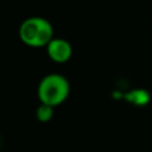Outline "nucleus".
Here are the masks:
<instances>
[{"label":"nucleus","mask_w":152,"mask_h":152,"mask_svg":"<svg viewBox=\"0 0 152 152\" xmlns=\"http://www.w3.org/2000/svg\"><path fill=\"white\" fill-rule=\"evenodd\" d=\"M124 99L136 107H145L151 102V94L144 88H134L124 95Z\"/></svg>","instance_id":"nucleus-4"},{"label":"nucleus","mask_w":152,"mask_h":152,"mask_svg":"<svg viewBox=\"0 0 152 152\" xmlns=\"http://www.w3.org/2000/svg\"><path fill=\"white\" fill-rule=\"evenodd\" d=\"M71 86L68 79L61 74H48L40 80L37 86V97L40 104H45L50 107L60 105L69 96Z\"/></svg>","instance_id":"nucleus-2"},{"label":"nucleus","mask_w":152,"mask_h":152,"mask_svg":"<svg viewBox=\"0 0 152 152\" xmlns=\"http://www.w3.org/2000/svg\"><path fill=\"white\" fill-rule=\"evenodd\" d=\"M47 53L51 60L56 63H66L72 56V45L68 40L61 37H53L47 44Z\"/></svg>","instance_id":"nucleus-3"},{"label":"nucleus","mask_w":152,"mask_h":152,"mask_svg":"<svg viewBox=\"0 0 152 152\" xmlns=\"http://www.w3.org/2000/svg\"><path fill=\"white\" fill-rule=\"evenodd\" d=\"M53 118V108L50 105L40 104L36 108V119L42 123H47Z\"/></svg>","instance_id":"nucleus-5"},{"label":"nucleus","mask_w":152,"mask_h":152,"mask_svg":"<svg viewBox=\"0 0 152 152\" xmlns=\"http://www.w3.org/2000/svg\"><path fill=\"white\" fill-rule=\"evenodd\" d=\"M19 37L28 47H47L53 39V27L50 20L42 16H31L21 21L19 27Z\"/></svg>","instance_id":"nucleus-1"}]
</instances>
